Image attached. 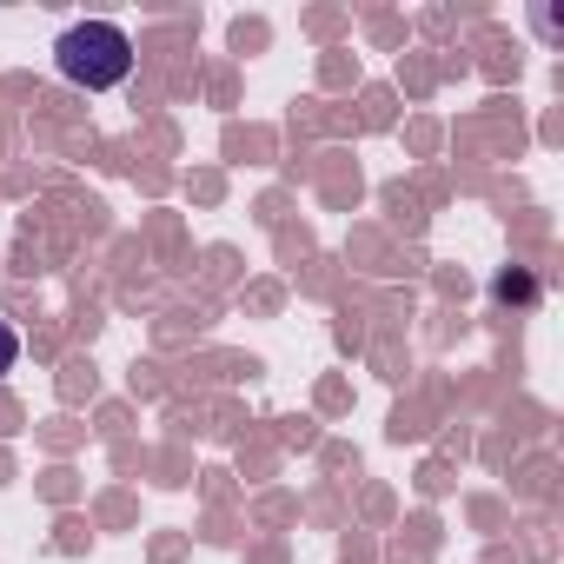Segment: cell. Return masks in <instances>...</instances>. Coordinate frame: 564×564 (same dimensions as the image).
<instances>
[{
	"label": "cell",
	"mask_w": 564,
	"mask_h": 564,
	"mask_svg": "<svg viewBox=\"0 0 564 564\" xmlns=\"http://www.w3.org/2000/svg\"><path fill=\"white\" fill-rule=\"evenodd\" d=\"M54 67H61L74 87L107 94V87H120V80L133 74V41H127V28H113V21H74V28L54 41Z\"/></svg>",
	"instance_id": "1"
},
{
	"label": "cell",
	"mask_w": 564,
	"mask_h": 564,
	"mask_svg": "<svg viewBox=\"0 0 564 564\" xmlns=\"http://www.w3.org/2000/svg\"><path fill=\"white\" fill-rule=\"evenodd\" d=\"M14 366H21V333H14V326H0V379H8Z\"/></svg>",
	"instance_id": "2"
},
{
	"label": "cell",
	"mask_w": 564,
	"mask_h": 564,
	"mask_svg": "<svg viewBox=\"0 0 564 564\" xmlns=\"http://www.w3.org/2000/svg\"><path fill=\"white\" fill-rule=\"evenodd\" d=\"M498 300H538V286H531L524 272H505V279H498Z\"/></svg>",
	"instance_id": "3"
}]
</instances>
